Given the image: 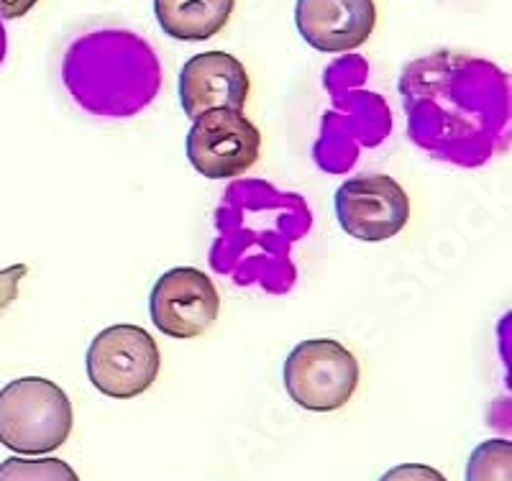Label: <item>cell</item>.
<instances>
[{
	"instance_id": "obj_1",
	"label": "cell",
	"mask_w": 512,
	"mask_h": 481,
	"mask_svg": "<svg viewBox=\"0 0 512 481\" xmlns=\"http://www.w3.org/2000/svg\"><path fill=\"white\" fill-rule=\"evenodd\" d=\"M410 136L456 164L487 162L510 118V82L492 62L436 52L410 62L400 77Z\"/></svg>"
},
{
	"instance_id": "obj_2",
	"label": "cell",
	"mask_w": 512,
	"mask_h": 481,
	"mask_svg": "<svg viewBox=\"0 0 512 481\" xmlns=\"http://www.w3.org/2000/svg\"><path fill=\"white\" fill-rule=\"evenodd\" d=\"M72 98L95 116L126 118L144 111L162 87V64L139 34L98 29L70 44L62 64Z\"/></svg>"
},
{
	"instance_id": "obj_3",
	"label": "cell",
	"mask_w": 512,
	"mask_h": 481,
	"mask_svg": "<svg viewBox=\"0 0 512 481\" xmlns=\"http://www.w3.org/2000/svg\"><path fill=\"white\" fill-rule=\"evenodd\" d=\"M75 425L72 402L59 384L24 377L0 389V443L26 456H44L67 443Z\"/></svg>"
},
{
	"instance_id": "obj_4",
	"label": "cell",
	"mask_w": 512,
	"mask_h": 481,
	"mask_svg": "<svg viewBox=\"0 0 512 481\" xmlns=\"http://www.w3.org/2000/svg\"><path fill=\"white\" fill-rule=\"evenodd\" d=\"M361 369L356 356L333 338L297 343L285 361L287 395L310 412L344 407L359 387Z\"/></svg>"
},
{
	"instance_id": "obj_5",
	"label": "cell",
	"mask_w": 512,
	"mask_h": 481,
	"mask_svg": "<svg viewBox=\"0 0 512 481\" xmlns=\"http://www.w3.org/2000/svg\"><path fill=\"white\" fill-rule=\"evenodd\" d=\"M85 364L98 392L113 400H134L157 382L162 356L152 333L118 323L93 338Z\"/></svg>"
},
{
	"instance_id": "obj_6",
	"label": "cell",
	"mask_w": 512,
	"mask_h": 481,
	"mask_svg": "<svg viewBox=\"0 0 512 481\" xmlns=\"http://www.w3.org/2000/svg\"><path fill=\"white\" fill-rule=\"evenodd\" d=\"M262 151L259 128L236 108H216L192 121L187 159L208 180H236Z\"/></svg>"
},
{
	"instance_id": "obj_7",
	"label": "cell",
	"mask_w": 512,
	"mask_h": 481,
	"mask_svg": "<svg viewBox=\"0 0 512 481\" xmlns=\"http://www.w3.org/2000/svg\"><path fill=\"white\" fill-rule=\"evenodd\" d=\"M338 226L364 244L397 236L410 221V200L402 185L387 174H361L336 192Z\"/></svg>"
},
{
	"instance_id": "obj_8",
	"label": "cell",
	"mask_w": 512,
	"mask_h": 481,
	"mask_svg": "<svg viewBox=\"0 0 512 481\" xmlns=\"http://www.w3.org/2000/svg\"><path fill=\"white\" fill-rule=\"evenodd\" d=\"M149 313L164 336L180 341L203 336L221 313L216 282L195 267L169 269L154 282Z\"/></svg>"
},
{
	"instance_id": "obj_9",
	"label": "cell",
	"mask_w": 512,
	"mask_h": 481,
	"mask_svg": "<svg viewBox=\"0 0 512 481\" xmlns=\"http://www.w3.org/2000/svg\"><path fill=\"white\" fill-rule=\"evenodd\" d=\"M249 90V72L228 52L195 54L180 72V103L192 121L216 108L244 111Z\"/></svg>"
},
{
	"instance_id": "obj_10",
	"label": "cell",
	"mask_w": 512,
	"mask_h": 481,
	"mask_svg": "<svg viewBox=\"0 0 512 481\" xmlns=\"http://www.w3.org/2000/svg\"><path fill=\"white\" fill-rule=\"evenodd\" d=\"M295 24L318 52H351L372 36L377 6L374 0H297Z\"/></svg>"
},
{
	"instance_id": "obj_11",
	"label": "cell",
	"mask_w": 512,
	"mask_h": 481,
	"mask_svg": "<svg viewBox=\"0 0 512 481\" xmlns=\"http://www.w3.org/2000/svg\"><path fill=\"white\" fill-rule=\"evenodd\" d=\"M236 0H154V13L167 36L177 41L213 39L228 24Z\"/></svg>"
},
{
	"instance_id": "obj_12",
	"label": "cell",
	"mask_w": 512,
	"mask_h": 481,
	"mask_svg": "<svg viewBox=\"0 0 512 481\" xmlns=\"http://www.w3.org/2000/svg\"><path fill=\"white\" fill-rule=\"evenodd\" d=\"M466 481H512V443L492 438L474 448L466 464Z\"/></svg>"
},
{
	"instance_id": "obj_13",
	"label": "cell",
	"mask_w": 512,
	"mask_h": 481,
	"mask_svg": "<svg viewBox=\"0 0 512 481\" xmlns=\"http://www.w3.org/2000/svg\"><path fill=\"white\" fill-rule=\"evenodd\" d=\"M0 481H80L62 458H8L0 464Z\"/></svg>"
},
{
	"instance_id": "obj_14",
	"label": "cell",
	"mask_w": 512,
	"mask_h": 481,
	"mask_svg": "<svg viewBox=\"0 0 512 481\" xmlns=\"http://www.w3.org/2000/svg\"><path fill=\"white\" fill-rule=\"evenodd\" d=\"M379 481H448L446 476L441 474L433 466L425 464H400L395 469H390L387 474L379 476Z\"/></svg>"
},
{
	"instance_id": "obj_15",
	"label": "cell",
	"mask_w": 512,
	"mask_h": 481,
	"mask_svg": "<svg viewBox=\"0 0 512 481\" xmlns=\"http://www.w3.org/2000/svg\"><path fill=\"white\" fill-rule=\"evenodd\" d=\"M26 272H29V269H26V264H16V267L3 269V272H0V315L6 313L8 305L16 300L18 282L26 277Z\"/></svg>"
},
{
	"instance_id": "obj_16",
	"label": "cell",
	"mask_w": 512,
	"mask_h": 481,
	"mask_svg": "<svg viewBox=\"0 0 512 481\" xmlns=\"http://www.w3.org/2000/svg\"><path fill=\"white\" fill-rule=\"evenodd\" d=\"M36 3H39V0H0V18L13 21V18L26 16Z\"/></svg>"
},
{
	"instance_id": "obj_17",
	"label": "cell",
	"mask_w": 512,
	"mask_h": 481,
	"mask_svg": "<svg viewBox=\"0 0 512 481\" xmlns=\"http://www.w3.org/2000/svg\"><path fill=\"white\" fill-rule=\"evenodd\" d=\"M3 57H6V29L0 24V62H3Z\"/></svg>"
}]
</instances>
